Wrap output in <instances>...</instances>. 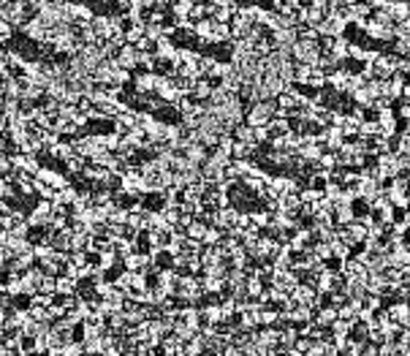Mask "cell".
Instances as JSON below:
<instances>
[{"label":"cell","instance_id":"obj_4","mask_svg":"<svg viewBox=\"0 0 410 356\" xmlns=\"http://www.w3.org/2000/svg\"><path fill=\"white\" fill-rule=\"evenodd\" d=\"M399 101H410V82L405 79V84H402V96H399Z\"/></svg>","mask_w":410,"mask_h":356},{"label":"cell","instance_id":"obj_2","mask_svg":"<svg viewBox=\"0 0 410 356\" xmlns=\"http://www.w3.org/2000/svg\"><path fill=\"white\" fill-rule=\"evenodd\" d=\"M334 318H337V307L332 305V307H324V310H318V318H315V324H318V326H329Z\"/></svg>","mask_w":410,"mask_h":356},{"label":"cell","instance_id":"obj_5","mask_svg":"<svg viewBox=\"0 0 410 356\" xmlns=\"http://www.w3.org/2000/svg\"><path fill=\"white\" fill-rule=\"evenodd\" d=\"M402 28H405V30H407V33H410V14H407V17H405V19H402Z\"/></svg>","mask_w":410,"mask_h":356},{"label":"cell","instance_id":"obj_6","mask_svg":"<svg viewBox=\"0 0 410 356\" xmlns=\"http://www.w3.org/2000/svg\"><path fill=\"white\" fill-rule=\"evenodd\" d=\"M405 353H407V356H410V345H407V348H405Z\"/></svg>","mask_w":410,"mask_h":356},{"label":"cell","instance_id":"obj_3","mask_svg":"<svg viewBox=\"0 0 410 356\" xmlns=\"http://www.w3.org/2000/svg\"><path fill=\"white\" fill-rule=\"evenodd\" d=\"M396 117H402L405 123H410V101H402L399 109H396Z\"/></svg>","mask_w":410,"mask_h":356},{"label":"cell","instance_id":"obj_1","mask_svg":"<svg viewBox=\"0 0 410 356\" xmlns=\"http://www.w3.org/2000/svg\"><path fill=\"white\" fill-rule=\"evenodd\" d=\"M386 11H388V17H391V22H402V19L410 14V3L407 0H388Z\"/></svg>","mask_w":410,"mask_h":356}]
</instances>
